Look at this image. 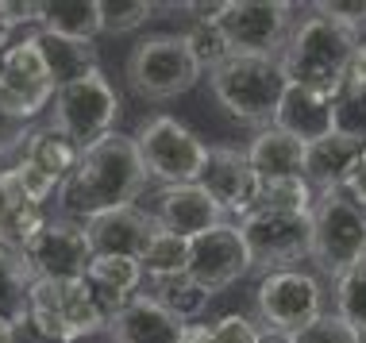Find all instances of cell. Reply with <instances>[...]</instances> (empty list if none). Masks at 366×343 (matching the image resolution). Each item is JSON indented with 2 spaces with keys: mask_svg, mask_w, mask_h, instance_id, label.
<instances>
[{
  "mask_svg": "<svg viewBox=\"0 0 366 343\" xmlns=\"http://www.w3.org/2000/svg\"><path fill=\"white\" fill-rule=\"evenodd\" d=\"M147 185V166L132 135H104L85 146L74 174L62 182V217L85 224L97 212L135 204Z\"/></svg>",
  "mask_w": 366,
  "mask_h": 343,
  "instance_id": "1",
  "label": "cell"
},
{
  "mask_svg": "<svg viewBox=\"0 0 366 343\" xmlns=\"http://www.w3.org/2000/svg\"><path fill=\"white\" fill-rule=\"evenodd\" d=\"M359 39L362 35L351 31V27L309 12L290 31V43H285V51L278 58L285 81L335 101V93L343 89V74H347V62H351L355 46H359Z\"/></svg>",
  "mask_w": 366,
  "mask_h": 343,
  "instance_id": "2",
  "label": "cell"
},
{
  "mask_svg": "<svg viewBox=\"0 0 366 343\" xmlns=\"http://www.w3.org/2000/svg\"><path fill=\"white\" fill-rule=\"evenodd\" d=\"M209 85H212V96L220 101V109H227L235 120L270 127L274 112H278V101H282V93L290 81H285L278 58L232 54L209 70Z\"/></svg>",
  "mask_w": 366,
  "mask_h": 343,
  "instance_id": "3",
  "label": "cell"
},
{
  "mask_svg": "<svg viewBox=\"0 0 366 343\" xmlns=\"http://www.w3.org/2000/svg\"><path fill=\"white\" fill-rule=\"evenodd\" d=\"M120 116V96L108 85V77L101 66L70 77L54 89V120L51 131H58L62 139H70L77 151L93 146L97 139L112 135V124Z\"/></svg>",
  "mask_w": 366,
  "mask_h": 343,
  "instance_id": "4",
  "label": "cell"
},
{
  "mask_svg": "<svg viewBox=\"0 0 366 343\" xmlns=\"http://www.w3.org/2000/svg\"><path fill=\"white\" fill-rule=\"evenodd\" d=\"M27 324L46 343H77L108 328V317L97 309L85 278L35 282L27 297Z\"/></svg>",
  "mask_w": 366,
  "mask_h": 343,
  "instance_id": "5",
  "label": "cell"
},
{
  "mask_svg": "<svg viewBox=\"0 0 366 343\" xmlns=\"http://www.w3.org/2000/svg\"><path fill=\"white\" fill-rule=\"evenodd\" d=\"M251 270L278 274L312 259V212H247L235 220Z\"/></svg>",
  "mask_w": 366,
  "mask_h": 343,
  "instance_id": "6",
  "label": "cell"
},
{
  "mask_svg": "<svg viewBox=\"0 0 366 343\" xmlns=\"http://www.w3.org/2000/svg\"><path fill=\"white\" fill-rule=\"evenodd\" d=\"M201 66L185 35H151L127 54V85L143 101H170L201 81Z\"/></svg>",
  "mask_w": 366,
  "mask_h": 343,
  "instance_id": "7",
  "label": "cell"
},
{
  "mask_svg": "<svg viewBox=\"0 0 366 343\" xmlns=\"http://www.w3.org/2000/svg\"><path fill=\"white\" fill-rule=\"evenodd\" d=\"M366 259V209L340 189L316 193L312 201V262L320 274H343Z\"/></svg>",
  "mask_w": 366,
  "mask_h": 343,
  "instance_id": "8",
  "label": "cell"
},
{
  "mask_svg": "<svg viewBox=\"0 0 366 343\" xmlns=\"http://www.w3.org/2000/svg\"><path fill=\"white\" fill-rule=\"evenodd\" d=\"M139 146V159L147 166V178H158L162 185H189L201 182L209 146L174 116H151L132 135Z\"/></svg>",
  "mask_w": 366,
  "mask_h": 343,
  "instance_id": "9",
  "label": "cell"
},
{
  "mask_svg": "<svg viewBox=\"0 0 366 343\" xmlns=\"http://www.w3.org/2000/svg\"><path fill=\"white\" fill-rule=\"evenodd\" d=\"M293 8L285 0H227L216 19L227 54L243 58H282L293 31Z\"/></svg>",
  "mask_w": 366,
  "mask_h": 343,
  "instance_id": "10",
  "label": "cell"
},
{
  "mask_svg": "<svg viewBox=\"0 0 366 343\" xmlns=\"http://www.w3.org/2000/svg\"><path fill=\"white\" fill-rule=\"evenodd\" d=\"M328 305L324 282L316 274L305 270H278L266 274L254 289V312L266 324V332H282V336H297L301 328H309Z\"/></svg>",
  "mask_w": 366,
  "mask_h": 343,
  "instance_id": "11",
  "label": "cell"
},
{
  "mask_svg": "<svg viewBox=\"0 0 366 343\" xmlns=\"http://www.w3.org/2000/svg\"><path fill=\"white\" fill-rule=\"evenodd\" d=\"M54 70L43 54V43L39 35L31 39H19L4 51L0 58V104L16 116V120L31 124L46 104L54 101Z\"/></svg>",
  "mask_w": 366,
  "mask_h": 343,
  "instance_id": "12",
  "label": "cell"
},
{
  "mask_svg": "<svg viewBox=\"0 0 366 343\" xmlns=\"http://www.w3.org/2000/svg\"><path fill=\"white\" fill-rule=\"evenodd\" d=\"M24 259L31 267L35 282H70V278H85L93 251H89L81 224L58 217V220H46L31 235V243L24 247Z\"/></svg>",
  "mask_w": 366,
  "mask_h": 343,
  "instance_id": "13",
  "label": "cell"
},
{
  "mask_svg": "<svg viewBox=\"0 0 366 343\" xmlns=\"http://www.w3.org/2000/svg\"><path fill=\"white\" fill-rule=\"evenodd\" d=\"M185 274H189L209 297L227 289V286H235L243 274H251L239 228H235V224H220V228L189 239V267H185Z\"/></svg>",
  "mask_w": 366,
  "mask_h": 343,
  "instance_id": "14",
  "label": "cell"
},
{
  "mask_svg": "<svg viewBox=\"0 0 366 343\" xmlns=\"http://www.w3.org/2000/svg\"><path fill=\"white\" fill-rule=\"evenodd\" d=\"M81 228H85V239L93 254H124V259L139 262V254L147 251V243L158 232V220H154V212L139 209V204H120V209L89 217Z\"/></svg>",
  "mask_w": 366,
  "mask_h": 343,
  "instance_id": "15",
  "label": "cell"
},
{
  "mask_svg": "<svg viewBox=\"0 0 366 343\" xmlns=\"http://www.w3.org/2000/svg\"><path fill=\"white\" fill-rule=\"evenodd\" d=\"M201 185L209 189V197L220 204L224 220L235 224L247 209H251L259 178H254V170H251V162H247L243 151H235V146H209V162H204Z\"/></svg>",
  "mask_w": 366,
  "mask_h": 343,
  "instance_id": "16",
  "label": "cell"
},
{
  "mask_svg": "<svg viewBox=\"0 0 366 343\" xmlns=\"http://www.w3.org/2000/svg\"><path fill=\"white\" fill-rule=\"evenodd\" d=\"M158 228L162 232H174L182 235V239H197V235L220 228L224 212L220 204L209 197V189H204L201 182H189V185H166L162 197H158V212H154Z\"/></svg>",
  "mask_w": 366,
  "mask_h": 343,
  "instance_id": "17",
  "label": "cell"
},
{
  "mask_svg": "<svg viewBox=\"0 0 366 343\" xmlns=\"http://www.w3.org/2000/svg\"><path fill=\"white\" fill-rule=\"evenodd\" d=\"M108 336L112 343H177L185 336V324L158 305L151 293H139L108 320Z\"/></svg>",
  "mask_w": 366,
  "mask_h": 343,
  "instance_id": "18",
  "label": "cell"
},
{
  "mask_svg": "<svg viewBox=\"0 0 366 343\" xmlns=\"http://www.w3.org/2000/svg\"><path fill=\"white\" fill-rule=\"evenodd\" d=\"M139 282H143L139 262L124 259V254H93L89 267H85V286L93 293L97 309H101L108 320H112L127 301L139 297Z\"/></svg>",
  "mask_w": 366,
  "mask_h": 343,
  "instance_id": "19",
  "label": "cell"
},
{
  "mask_svg": "<svg viewBox=\"0 0 366 343\" xmlns=\"http://www.w3.org/2000/svg\"><path fill=\"white\" fill-rule=\"evenodd\" d=\"M305 151L309 143L282 127H262L247 146V162H251L254 178H305Z\"/></svg>",
  "mask_w": 366,
  "mask_h": 343,
  "instance_id": "20",
  "label": "cell"
},
{
  "mask_svg": "<svg viewBox=\"0 0 366 343\" xmlns=\"http://www.w3.org/2000/svg\"><path fill=\"white\" fill-rule=\"evenodd\" d=\"M362 146L366 143L347 139V135H340V131H328V135H320V139H312L309 151H305V182L312 185V193L340 189V182L347 178V170L362 154Z\"/></svg>",
  "mask_w": 366,
  "mask_h": 343,
  "instance_id": "21",
  "label": "cell"
},
{
  "mask_svg": "<svg viewBox=\"0 0 366 343\" xmlns=\"http://www.w3.org/2000/svg\"><path fill=\"white\" fill-rule=\"evenodd\" d=\"M274 127H282L305 143L320 139L332 131V101L312 89H301V85H285L278 112H274Z\"/></svg>",
  "mask_w": 366,
  "mask_h": 343,
  "instance_id": "22",
  "label": "cell"
},
{
  "mask_svg": "<svg viewBox=\"0 0 366 343\" xmlns=\"http://www.w3.org/2000/svg\"><path fill=\"white\" fill-rule=\"evenodd\" d=\"M39 31L54 35V39H66V43L93 46L97 35H104L101 4H97V0H51V4H43Z\"/></svg>",
  "mask_w": 366,
  "mask_h": 343,
  "instance_id": "23",
  "label": "cell"
},
{
  "mask_svg": "<svg viewBox=\"0 0 366 343\" xmlns=\"http://www.w3.org/2000/svg\"><path fill=\"white\" fill-rule=\"evenodd\" d=\"M35 274L27 267L24 251L0 247V320L12 324H27V297H31Z\"/></svg>",
  "mask_w": 366,
  "mask_h": 343,
  "instance_id": "24",
  "label": "cell"
},
{
  "mask_svg": "<svg viewBox=\"0 0 366 343\" xmlns=\"http://www.w3.org/2000/svg\"><path fill=\"white\" fill-rule=\"evenodd\" d=\"M312 201L316 193L305 178H259L247 212H312Z\"/></svg>",
  "mask_w": 366,
  "mask_h": 343,
  "instance_id": "25",
  "label": "cell"
},
{
  "mask_svg": "<svg viewBox=\"0 0 366 343\" xmlns=\"http://www.w3.org/2000/svg\"><path fill=\"white\" fill-rule=\"evenodd\" d=\"M24 146H27V162H35L39 170H46V174H51V178H58V182L70 178L77 159H81V151H77L70 139H62L58 131H51V127L31 131Z\"/></svg>",
  "mask_w": 366,
  "mask_h": 343,
  "instance_id": "26",
  "label": "cell"
},
{
  "mask_svg": "<svg viewBox=\"0 0 366 343\" xmlns=\"http://www.w3.org/2000/svg\"><path fill=\"white\" fill-rule=\"evenodd\" d=\"M185 267H189V239H182L174 232H162V228L154 232V239L139 254V270L151 274L154 282L177 278V274H185Z\"/></svg>",
  "mask_w": 366,
  "mask_h": 343,
  "instance_id": "27",
  "label": "cell"
},
{
  "mask_svg": "<svg viewBox=\"0 0 366 343\" xmlns=\"http://www.w3.org/2000/svg\"><path fill=\"white\" fill-rule=\"evenodd\" d=\"M332 301H335V312L359 336H366V259L332 278Z\"/></svg>",
  "mask_w": 366,
  "mask_h": 343,
  "instance_id": "28",
  "label": "cell"
},
{
  "mask_svg": "<svg viewBox=\"0 0 366 343\" xmlns=\"http://www.w3.org/2000/svg\"><path fill=\"white\" fill-rule=\"evenodd\" d=\"M151 297H154L166 312H174L182 324H197V317H201V312L209 309V301H212L209 293H204V289L189 278V274L162 278V282H158V293H151Z\"/></svg>",
  "mask_w": 366,
  "mask_h": 343,
  "instance_id": "29",
  "label": "cell"
},
{
  "mask_svg": "<svg viewBox=\"0 0 366 343\" xmlns=\"http://www.w3.org/2000/svg\"><path fill=\"white\" fill-rule=\"evenodd\" d=\"M39 43H43V54H46V62H51L58 85L70 81L77 74H85V70H93V66H101L97 62V51L85 43H66V39H54V35H43V31H39Z\"/></svg>",
  "mask_w": 366,
  "mask_h": 343,
  "instance_id": "30",
  "label": "cell"
},
{
  "mask_svg": "<svg viewBox=\"0 0 366 343\" xmlns=\"http://www.w3.org/2000/svg\"><path fill=\"white\" fill-rule=\"evenodd\" d=\"M43 224H46V217L39 209H24V204H16L4 189H0V247L24 251Z\"/></svg>",
  "mask_w": 366,
  "mask_h": 343,
  "instance_id": "31",
  "label": "cell"
},
{
  "mask_svg": "<svg viewBox=\"0 0 366 343\" xmlns=\"http://www.w3.org/2000/svg\"><path fill=\"white\" fill-rule=\"evenodd\" d=\"M332 131L366 143V85H343L332 101Z\"/></svg>",
  "mask_w": 366,
  "mask_h": 343,
  "instance_id": "32",
  "label": "cell"
},
{
  "mask_svg": "<svg viewBox=\"0 0 366 343\" xmlns=\"http://www.w3.org/2000/svg\"><path fill=\"white\" fill-rule=\"evenodd\" d=\"M97 4H101V24H104L108 35L139 31L158 8V4H151V0H97Z\"/></svg>",
  "mask_w": 366,
  "mask_h": 343,
  "instance_id": "33",
  "label": "cell"
},
{
  "mask_svg": "<svg viewBox=\"0 0 366 343\" xmlns=\"http://www.w3.org/2000/svg\"><path fill=\"white\" fill-rule=\"evenodd\" d=\"M290 339L293 343H362V336L340 317V312H320L309 328H301Z\"/></svg>",
  "mask_w": 366,
  "mask_h": 343,
  "instance_id": "34",
  "label": "cell"
},
{
  "mask_svg": "<svg viewBox=\"0 0 366 343\" xmlns=\"http://www.w3.org/2000/svg\"><path fill=\"white\" fill-rule=\"evenodd\" d=\"M185 43H189V51H193V58H197L201 70H212V66H220L224 58H232L216 24H193L189 35H185Z\"/></svg>",
  "mask_w": 366,
  "mask_h": 343,
  "instance_id": "35",
  "label": "cell"
},
{
  "mask_svg": "<svg viewBox=\"0 0 366 343\" xmlns=\"http://www.w3.org/2000/svg\"><path fill=\"white\" fill-rule=\"evenodd\" d=\"M312 12L324 16V19H332V24L351 27V31H359V35L366 27V0H316Z\"/></svg>",
  "mask_w": 366,
  "mask_h": 343,
  "instance_id": "36",
  "label": "cell"
},
{
  "mask_svg": "<svg viewBox=\"0 0 366 343\" xmlns=\"http://www.w3.org/2000/svg\"><path fill=\"white\" fill-rule=\"evenodd\" d=\"M27 135H31V131H27V120H16V116L0 104V159L12 154L19 143H27Z\"/></svg>",
  "mask_w": 366,
  "mask_h": 343,
  "instance_id": "37",
  "label": "cell"
},
{
  "mask_svg": "<svg viewBox=\"0 0 366 343\" xmlns=\"http://www.w3.org/2000/svg\"><path fill=\"white\" fill-rule=\"evenodd\" d=\"M340 193H343V197H351L359 209H366V146H362L359 159H355V166L347 170V178L340 182Z\"/></svg>",
  "mask_w": 366,
  "mask_h": 343,
  "instance_id": "38",
  "label": "cell"
},
{
  "mask_svg": "<svg viewBox=\"0 0 366 343\" xmlns=\"http://www.w3.org/2000/svg\"><path fill=\"white\" fill-rule=\"evenodd\" d=\"M343 85H366V39H359V46H355L347 74H343Z\"/></svg>",
  "mask_w": 366,
  "mask_h": 343,
  "instance_id": "39",
  "label": "cell"
},
{
  "mask_svg": "<svg viewBox=\"0 0 366 343\" xmlns=\"http://www.w3.org/2000/svg\"><path fill=\"white\" fill-rule=\"evenodd\" d=\"M177 343H227V339L216 332V324H185V336Z\"/></svg>",
  "mask_w": 366,
  "mask_h": 343,
  "instance_id": "40",
  "label": "cell"
},
{
  "mask_svg": "<svg viewBox=\"0 0 366 343\" xmlns=\"http://www.w3.org/2000/svg\"><path fill=\"white\" fill-rule=\"evenodd\" d=\"M224 8H227V0H209V4H185V12L193 16V24H216V19L224 16Z\"/></svg>",
  "mask_w": 366,
  "mask_h": 343,
  "instance_id": "41",
  "label": "cell"
},
{
  "mask_svg": "<svg viewBox=\"0 0 366 343\" xmlns=\"http://www.w3.org/2000/svg\"><path fill=\"white\" fill-rule=\"evenodd\" d=\"M0 343H16V324L12 320H0Z\"/></svg>",
  "mask_w": 366,
  "mask_h": 343,
  "instance_id": "42",
  "label": "cell"
},
{
  "mask_svg": "<svg viewBox=\"0 0 366 343\" xmlns=\"http://www.w3.org/2000/svg\"><path fill=\"white\" fill-rule=\"evenodd\" d=\"M259 343H293V339L282 336V332H259Z\"/></svg>",
  "mask_w": 366,
  "mask_h": 343,
  "instance_id": "43",
  "label": "cell"
},
{
  "mask_svg": "<svg viewBox=\"0 0 366 343\" xmlns=\"http://www.w3.org/2000/svg\"><path fill=\"white\" fill-rule=\"evenodd\" d=\"M8 46H12V31H8L4 24H0V58H4V51H8Z\"/></svg>",
  "mask_w": 366,
  "mask_h": 343,
  "instance_id": "44",
  "label": "cell"
},
{
  "mask_svg": "<svg viewBox=\"0 0 366 343\" xmlns=\"http://www.w3.org/2000/svg\"><path fill=\"white\" fill-rule=\"evenodd\" d=\"M362 343H366V336H362Z\"/></svg>",
  "mask_w": 366,
  "mask_h": 343,
  "instance_id": "45",
  "label": "cell"
}]
</instances>
